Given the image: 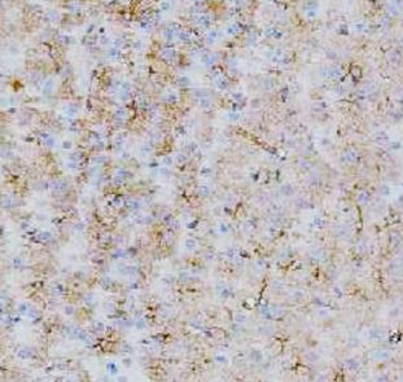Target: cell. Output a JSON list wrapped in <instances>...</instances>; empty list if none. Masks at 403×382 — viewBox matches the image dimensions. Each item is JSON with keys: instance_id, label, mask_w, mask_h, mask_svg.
Masks as SVG:
<instances>
[{"instance_id": "cell-2", "label": "cell", "mask_w": 403, "mask_h": 382, "mask_svg": "<svg viewBox=\"0 0 403 382\" xmlns=\"http://www.w3.org/2000/svg\"><path fill=\"white\" fill-rule=\"evenodd\" d=\"M207 38H209V42H210V43H213V42H214V39L216 38V31H210V33H207Z\"/></svg>"}, {"instance_id": "cell-1", "label": "cell", "mask_w": 403, "mask_h": 382, "mask_svg": "<svg viewBox=\"0 0 403 382\" xmlns=\"http://www.w3.org/2000/svg\"><path fill=\"white\" fill-rule=\"evenodd\" d=\"M179 38H180L183 42H188V40H189V34H188V33H185V31H180V33H179Z\"/></svg>"}]
</instances>
